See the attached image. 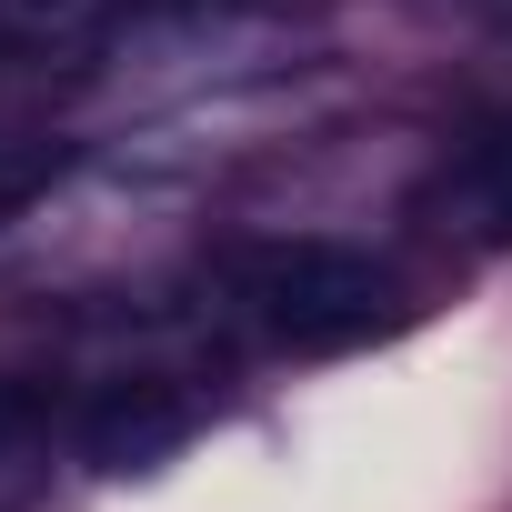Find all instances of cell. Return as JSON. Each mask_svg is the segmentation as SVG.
Segmentation results:
<instances>
[{"label":"cell","instance_id":"1","mask_svg":"<svg viewBox=\"0 0 512 512\" xmlns=\"http://www.w3.org/2000/svg\"><path fill=\"white\" fill-rule=\"evenodd\" d=\"M231 292H241L251 322H262L272 342H292V352H342V342H372V332L402 322L392 262H372V251H352V241H322V231L251 241L231 262Z\"/></svg>","mask_w":512,"mask_h":512},{"label":"cell","instance_id":"2","mask_svg":"<svg viewBox=\"0 0 512 512\" xmlns=\"http://www.w3.org/2000/svg\"><path fill=\"white\" fill-rule=\"evenodd\" d=\"M191 392L171 382H111L91 412H81V462L91 472H141V462H171L191 442Z\"/></svg>","mask_w":512,"mask_h":512},{"label":"cell","instance_id":"3","mask_svg":"<svg viewBox=\"0 0 512 512\" xmlns=\"http://www.w3.org/2000/svg\"><path fill=\"white\" fill-rule=\"evenodd\" d=\"M442 201H452V221H462L472 241H512V101L462 141V161H452Z\"/></svg>","mask_w":512,"mask_h":512},{"label":"cell","instance_id":"4","mask_svg":"<svg viewBox=\"0 0 512 512\" xmlns=\"http://www.w3.org/2000/svg\"><path fill=\"white\" fill-rule=\"evenodd\" d=\"M121 11H131V0H0V51H11V61H71Z\"/></svg>","mask_w":512,"mask_h":512},{"label":"cell","instance_id":"5","mask_svg":"<svg viewBox=\"0 0 512 512\" xmlns=\"http://www.w3.org/2000/svg\"><path fill=\"white\" fill-rule=\"evenodd\" d=\"M61 161H71V141H51V131H11V141H0V221H11L31 191H51Z\"/></svg>","mask_w":512,"mask_h":512},{"label":"cell","instance_id":"6","mask_svg":"<svg viewBox=\"0 0 512 512\" xmlns=\"http://www.w3.org/2000/svg\"><path fill=\"white\" fill-rule=\"evenodd\" d=\"M141 11H211V0H141Z\"/></svg>","mask_w":512,"mask_h":512},{"label":"cell","instance_id":"7","mask_svg":"<svg viewBox=\"0 0 512 512\" xmlns=\"http://www.w3.org/2000/svg\"><path fill=\"white\" fill-rule=\"evenodd\" d=\"M492 21H502V41H512V0H492Z\"/></svg>","mask_w":512,"mask_h":512}]
</instances>
